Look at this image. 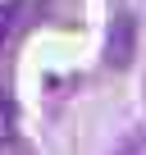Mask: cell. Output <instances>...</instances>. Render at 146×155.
<instances>
[{
	"label": "cell",
	"instance_id": "cell-1",
	"mask_svg": "<svg viewBox=\"0 0 146 155\" xmlns=\"http://www.w3.org/2000/svg\"><path fill=\"white\" fill-rule=\"evenodd\" d=\"M14 137V105H9V91H5V78H0V141Z\"/></svg>",
	"mask_w": 146,
	"mask_h": 155
},
{
	"label": "cell",
	"instance_id": "cell-2",
	"mask_svg": "<svg viewBox=\"0 0 146 155\" xmlns=\"http://www.w3.org/2000/svg\"><path fill=\"white\" fill-rule=\"evenodd\" d=\"M123 155H146V137H137V141H132V146H128Z\"/></svg>",
	"mask_w": 146,
	"mask_h": 155
}]
</instances>
